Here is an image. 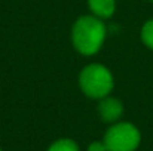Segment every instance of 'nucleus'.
Here are the masks:
<instances>
[{"mask_svg":"<svg viewBox=\"0 0 153 151\" xmlns=\"http://www.w3.org/2000/svg\"><path fill=\"white\" fill-rule=\"evenodd\" d=\"M107 37V27L102 19L94 15L80 16L71 28V42L74 49L85 56L95 55L102 48Z\"/></svg>","mask_w":153,"mask_h":151,"instance_id":"nucleus-1","label":"nucleus"},{"mask_svg":"<svg viewBox=\"0 0 153 151\" xmlns=\"http://www.w3.org/2000/svg\"><path fill=\"white\" fill-rule=\"evenodd\" d=\"M80 91L92 99H102L110 95L114 86L111 71L102 64H89L79 74Z\"/></svg>","mask_w":153,"mask_h":151,"instance_id":"nucleus-2","label":"nucleus"},{"mask_svg":"<svg viewBox=\"0 0 153 151\" xmlns=\"http://www.w3.org/2000/svg\"><path fill=\"white\" fill-rule=\"evenodd\" d=\"M107 151H135L141 142L138 127L128 122L113 123L104 135Z\"/></svg>","mask_w":153,"mask_h":151,"instance_id":"nucleus-3","label":"nucleus"},{"mask_svg":"<svg viewBox=\"0 0 153 151\" xmlns=\"http://www.w3.org/2000/svg\"><path fill=\"white\" fill-rule=\"evenodd\" d=\"M98 113L101 116L102 122H105V123H117V120L123 114V104L117 98L105 96V98L100 99Z\"/></svg>","mask_w":153,"mask_h":151,"instance_id":"nucleus-4","label":"nucleus"},{"mask_svg":"<svg viewBox=\"0 0 153 151\" xmlns=\"http://www.w3.org/2000/svg\"><path fill=\"white\" fill-rule=\"evenodd\" d=\"M88 6L94 16L107 19L111 18L116 10V0H88Z\"/></svg>","mask_w":153,"mask_h":151,"instance_id":"nucleus-5","label":"nucleus"},{"mask_svg":"<svg viewBox=\"0 0 153 151\" xmlns=\"http://www.w3.org/2000/svg\"><path fill=\"white\" fill-rule=\"evenodd\" d=\"M48 151H80L79 150V145L70 139V138H61V139H56L55 142H52L49 145Z\"/></svg>","mask_w":153,"mask_h":151,"instance_id":"nucleus-6","label":"nucleus"},{"mask_svg":"<svg viewBox=\"0 0 153 151\" xmlns=\"http://www.w3.org/2000/svg\"><path fill=\"white\" fill-rule=\"evenodd\" d=\"M140 37H141V42L153 50V19H149L144 22V25L141 27V31H140Z\"/></svg>","mask_w":153,"mask_h":151,"instance_id":"nucleus-7","label":"nucleus"},{"mask_svg":"<svg viewBox=\"0 0 153 151\" xmlns=\"http://www.w3.org/2000/svg\"><path fill=\"white\" fill-rule=\"evenodd\" d=\"M88 151H107L104 141H94L88 145Z\"/></svg>","mask_w":153,"mask_h":151,"instance_id":"nucleus-8","label":"nucleus"},{"mask_svg":"<svg viewBox=\"0 0 153 151\" xmlns=\"http://www.w3.org/2000/svg\"><path fill=\"white\" fill-rule=\"evenodd\" d=\"M0 151H3V150H1V148H0Z\"/></svg>","mask_w":153,"mask_h":151,"instance_id":"nucleus-9","label":"nucleus"},{"mask_svg":"<svg viewBox=\"0 0 153 151\" xmlns=\"http://www.w3.org/2000/svg\"><path fill=\"white\" fill-rule=\"evenodd\" d=\"M152 1H153V0H152Z\"/></svg>","mask_w":153,"mask_h":151,"instance_id":"nucleus-10","label":"nucleus"}]
</instances>
